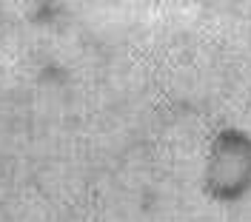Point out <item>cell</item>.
I'll return each instance as SVG.
<instances>
[{"mask_svg": "<svg viewBox=\"0 0 251 222\" xmlns=\"http://www.w3.org/2000/svg\"><path fill=\"white\" fill-rule=\"evenodd\" d=\"M203 185L217 202H237L251 191V137L246 131L223 128L211 140Z\"/></svg>", "mask_w": 251, "mask_h": 222, "instance_id": "cell-1", "label": "cell"}]
</instances>
